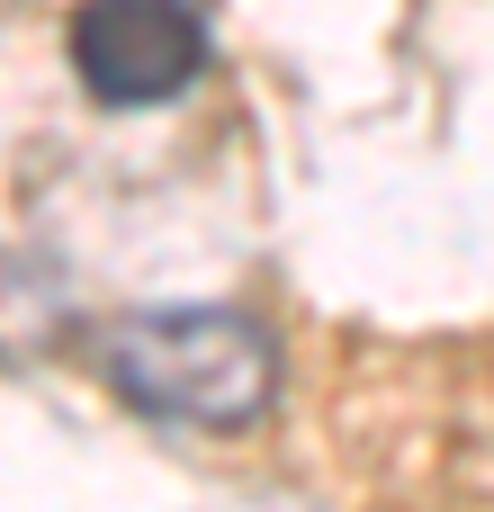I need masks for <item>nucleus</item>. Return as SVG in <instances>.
<instances>
[{
    "mask_svg": "<svg viewBox=\"0 0 494 512\" xmlns=\"http://www.w3.org/2000/svg\"><path fill=\"white\" fill-rule=\"evenodd\" d=\"M63 54L99 108H162L207 72V18L198 0H81Z\"/></svg>",
    "mask_w": 494,
    "mask_h": 512,
    "instance_id": "obj_2",
    "label": "nucleus"
},
{
    "mask_svg": "<svg viewBox=\"0 0 494 512\" xmlns=\"http://www.w3.org/2000/svg\"><path fill=\"white\" fill-rule=\"evenodd\" d=\"M99 378L171 432H252L279 405V342L234 306H153L99 333Z\"/></svg>",
    "mask_w": 494,
    "mask_h": 512,
    "instance_id": "obj_1",
    "label": "nucleus"
}]
</instances>
